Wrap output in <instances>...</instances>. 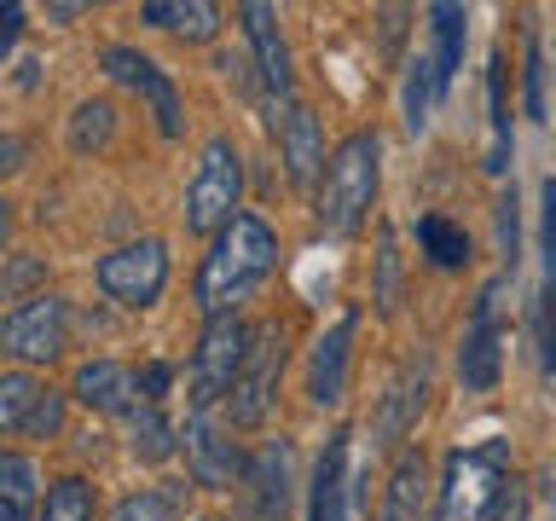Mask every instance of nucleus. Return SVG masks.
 Returning <instances> with one entry per match:
<instances>
[{
	"instance_id": "22",
	"label": "nucleus",
	"mask_w": 556,
	"mask_h": 521,
	"mask_svg": "<svg viewBox=\"0 0 556 521\" xmlns=\"http://www.w3.org/2000/svg\"><path fill=\"white\" fill-rule=\"evenodd\" d=\"M429 59L434 69H441V81L452 87V76L464 69V41H469V12L458 7V0H434L429 7Z\"/></svg>"
},
{
	"instance_id": "31",
	"label": "nucleus",
	"mask_w": 556,
	"mask_h": 521,
	"mask_svg": "<svg viewBox=\"0 0 556 521\" xmlns=\"http://www.w3.org/2000/svg\"><path fill=\"white\" fill-rule=\"evenodd\" d=\"M545 41H539V29H528V41H521V111H528L533 122L551 116V99H545Z\"/></svg>"
},
{
	"instance_id": "33",
	"label": "nucleus",
	"mask_w": 556,
	"mask_h": 521,
	"mask_svg": "<svg viewBox=\"0 0 556 521\" xmlns=\"http://www.w3.org/2000/svg\"><path fill=\"white\" fill-rule=\"evenodd\" d=\"M493 220H498V260H504V272L516 278V260H521V215H516V186H510V191H498Z\"/></svg>"
},
{
	"instance_id": "28",
	"label": "nucleus",
	"mask_w": 556,
	"mask_h": 521,
	"mask_svg": "<svg viewBox=\"0 0 556 521\" xmlns=\"http://www.w3.org/2000/svg\"><path fill=\"white\" fill-rule=\"evenodd\" d=\"M64 139H70V151H76V156L104 151V145L116 139V104H111V99H81L76 111H70Z\"/></svg>"
},
{
	"instance_id": "30",
	"label": "nucleus",
	"mask_w": 556,
	"mask_h": 521,
	"mask_svg": "<svg viewBox=\"0 0 556 521\" xmlns=\"http://www.w3.org/2000/svg\"><path fill=\"white\" fill-rule=\"evenodd\" d=\"M41 389H47V382H35L24 365H12V371L0 377V429H7V434H24L35 399H41Z\"/></svg>"
},
{
	"instance_id": "29",
	"label": "nucleus",
	"mask_w": 556,
	"mask_h": 521,
	"mask_svg": "<svg viewBox=\"0 0 556 521\" xmlns=\"http://www.w3.org/2000/svg\"><path fill=\"white\" fill-rule=\"evenodd\" d=\"M93 516H99V493H93V481L64 475V481H52V486H47V498H41V521H93Z\"/></svg>"
},
{
	"instance_id": "6",
	"label": "nucleus",
	"mask_w": 556,
	"mask_h": 521,
	"mask_svg": "<svg viewBox=\"0 0 556 521\" xmlns=\"http://www.w3.org/2000/svg\"><path fill=\"white\" fill-rule=\"evenodd\" d=\"M285 365H290V336H285V325L267 319V325H255V336H250V359H243V371L232 382V399H226V423L232 429H261L267 423V411H273V399H278V382H285Z\"/></svg>"
},
{
	"instance_id": "39",
	"label": "nucleus",
	"mask_w": 556,
	"mask_h": 521,
	"mask_svg": "<svg viewBox=\"0 0 556 521\" xmlns=\"http://www.w3.org/2000/svg\"><path fill=\"white\" fill-rule=\"evenodd\" d=\"M0 168H7V174H17V168H24V139H17V134H7V139H0Z\"/></svg>"
},
{
	"instance_id": "15",
	"label": "nucleus",
	"mask_w": 556,
	"mask_h": 521,
	"mask_svg": "<svg viewBox=\"0 0 556 521\" xmlns=\"http://www.w3.org/2000/svg\"><path fill=\"white\" fill-rule=\"evenodd\" d=\"M70 394L99 417H128L139 406V371L122 359H81L70 377Z\"/></svg>"
},
{
	"instance_id": "21",
	"label": "nucleus",
	"mask_w": 556,
	"mask_h": 521,
	"mask_svg": "<svg viewBox=\"0 0 556 521\" xmlns=\"http://www.w3.org/2000/svg\"><path fill=\"white\" fill-rule=\"evenodd\" d=\"M441 93H446V81H441V69H434V59H429V52H412V59H406V81H400V122H406L412 139L429 134L434 111H441Z\"/></svg>"
},
{
	"instance_id": "37",
	"label": "nucleus",
	"mask_w": 556,
	"mask_h": 521,
	"mask_svg": "<svg viewBox=\"0 0 556 521\" xmlns=\"http://www.w3.org/2000/svg\"><path fill=\"white\" fill-rule=\"evenodd\" d=\"M17 35H24V7H7V17H0V59H12Z\"/></svg>"
},
{
	"instance_id": "18",
	"label": "nucleus",
	"mask_w": 556,
	"mask_h": 521,
	"mask_svg": "<svg viewBox=\"0 0 556 521\" xmlns=\"http://www.w3.org/2000/svg\"><path fill=\"white\" fill-rule=\"evenodd\" d=\"M424 498H429V458H424V446H400L389 481H382L377 521H424Z\"/></svg>"
},
{
	"instance_id": "32",
	"label": "nucleus",
	"mask_w": 556,
	"mask_h": 521,
	"mask_svg": "<svg viewBox=\"0 0 556 521\" xmlns=\"http://www.w3.org/2000/svg\"><path fill=\"white\" fill-rule=\"evenodd\" d=\"M371 302H377V313H394V302H400V250H394L389 226L377 232V290H371Z\"/></svg>"
},
{
	"instance_id": "43",
	"label": "nucleus",
	"mask_w": 556,
	"mask_h": 521,
	"mask_svg": "<svg viewBox=\"0 0 556 521\" xmlns=\"http://www.w3.org/2000/svg\"><path fill=\"white\" fill-rule=\"evenodd\" d=\"M198 521H220V516H198Z\"/></svg>"
},
{
	"instance_id": "20",
	"label": "nucleus",
	"mask_w": 556,
	"mask_h": 521,
	"mask_svg": "<svg viewBox=\"0 0 556 521\" xmlns=\"http://www.w3.org/2000/svg\"><path fill=\"white\" fill-rule=\"evenodd\" d=\"M348 441L354 434L337 429L313 463V481H307V521H342L348 516Z\"/></svg>"
},
{
	"instance_id": "9",
	"label": "nucleus",
	"mask_w": 556,
	"mask_h": 521,
	"mask_svg": "<svg viewBox=\"0 0 556 521\" xmlns=\"http://www.w3.org/2000/svg\"><path fill=\"white\" fill-rule=\"evenodd\" d=\"M0 347L17 359V365H52L70 347V302L64 295H29V302L7 307L0 319Z\"/></svg>"
},
{
	"instance_id": "14",
	"label": "nucleus",
	"mask_w": 556,
	"mask_h": 521,
	"mask_svg": "<svg viewBox=\"0 0 556 521\" xmlns=\"http://www.w3.org/2000/svg\"><path fill=\"white\" fill-rule=\"evenodd\" d=\"M354 336H359V307H348L330 330H319V342H313V354H307V399H313V411H337L348 399Z\"/></svg>"
},
{
	"instance_id": "41",
	"label": "nucleus",
	"mask_w": 556,
	"mask_h": 521,
	"mask_svg": "<svg viewBox=\"0 0 556 521\" xmlns=\"http://www.w3.org/2000/svg\"><path fill=\"white\" fill-rule=\"evenodd\" d=\"M35 81H41V64L24 59V69H17V87H35Z\"/></svg>"
},
{
	"instance_id": "4",
	"label": "nucleus",
	"mask_w": 556,
	"mask_h": 521,
	"mask_svg": "<svg viewBox=\"0 0 556 521\" xmlns=\"http://www.w3.org/2000/svg\"><path fill=\"white\" fill-rule=\"evenodd\" d=\"M238 198H243V156H238V145H232L226 134H215V139L203 145L198 168H191V180H186V208H180V215H186V232L215 243L226 226L243 215Z\"/></svg>"
},
{
	"instance_id": "7",
	"label": "nucleus",
	"mask_w": 556,
	"mask_h": 521,
	"mask_svg": "<svg viewBox=\"0 0 556 521\" xmlns=\"http://www.w3.org/2000/svg\"><path fill=\"white\" fill-rule=\"evenodd\" d=\"M504 290H510V272L498 267L476 290V307H469V325L458 342V382L469 394L498 389V377H504Z\"/></svg>"
},
{
	"instance_id": "42",
	"label": "nucleus",
	"mask_w": 556,
	"mask_h": 521,
	"mask_svg": "<svg viewBox=\"0 0 556 521\" xmlns=\"http://www.w3.org/2000/svg\"><path fill=\"white\" fill-rule=\"evenodd\" d=\"M551 521H556V458H551Z\"/></svg>"
},
{
	"instance_id": "8",
	"label": "nucleus",
	"mask_w": 556,
	"mask_h": 521,
	"mask_svg": "<svg viewBox=\"0 0 556 521\" xmlns=\"http://www.w3.org/2000/svg\"><path fill=\"white\" fill-rule=\"evenodd\" d=\"M180 452H186V481L203 486V493H232L243 486V469L250 458L232 441V423L215 411H191L180 423Z\"/></svg>"
},
{
	"instance_id": "35",
	"label": "nucleus",
	"mask_w": 556,
	"mask_h": 521,
	"mask_svg": "<svg viewBox=\"0 0 556 521\" xmlns=\"http://www.w3.org/2000/svg\"><path fill=\"white\" fill-rule=\"evenodd\" d=\"M35 278H47V267H41V260H35V255H12L7 260V278H0V295H7V302L17 307V302H29V284H35Z\"/></svg>"
},
{
	"instance_id": "12",
	"label": "nucleus",
	"mask_w": 556,
	"mask_h": 521,
	"mask_svg": "<svg viewBox=\"0 0 556 521\" xmlns=\"http://www.w3.org/2000/svg\"><path fill=\"white\" fill-rule=\"evenodd\" d=\"M99 64H104V76H111V81H122L128 93H139V99L151 104L156 134H163V139H180V128H186V122H180V87H174V76H168L163 64L146 59L139 47H122V41L104 47Z\"/></svg>"
},
{
	"instance_id": "10",
	"label": "nucleus",
	"mask_w": 556,
	"mask_h": 521,
	"mask_svg": "<svg viewBox=\"0 0 556 521\" xmlns=\"http://www.w3.org/2000/svg\"><path fill=\"white\" fill-rule=\"evenodd\" d=\"M99 290L116 307H156V295L168 290V243L163 238H134L116 243L111 255H99Z\"/></svg>"
},
{
	"instance_id": "25",
	"label": "nucleus",
	"mask_w": 556,
	"mask_h": 521,
	"mask_svg": "<svg viewBox=\"0 0 556 521\" xmlns=\"http://www.w3.org/2000/svg\"><path fill=\"white\" fill-rule=\"evenodd\" d=\"M417 250L429 255L434 272H464L469 267V232L446 215H424L417 220Z\"/></svg>"
},
{
	"instance_id": "26",
	"label": "nucleus",
	"mask_w": 556,
	"mask_h": 521,
	"mask_svg": "<svg viewBox=\"0 0 556 521\" xmlns=\"http://www.w3.org/2000/svg\"><path fill=\"white\" fill-rule=\"evenodd\" d=\"M35 486H41L35 458L7 452V458H0V521H41L35 516Z\"/></svg>"
},
{
	"instance_id": "38",
	"label": "nucleus",
	"mask_w": 556,
	"mask_h": 521,
	"mask_svg": "<svg viewBox=\"0 0 556 521\" xmlns=\"http://www.w3.org/2000/svg\"><path fill=\"white\" fill-rule=\"evenodd\" d=\"M493 521H528V493L510 481V493H504V504H498V516Z\"/></svg>"
},
{
	"instance_id": "27",
	"label": "nucleus",
	"mask_w": 556,
	"mask_h": 521,
	"mask_svg": "<svg viewBox=\"0 0 556 521\" xmlns=\"http://www.w3.org/2000/svg\"><path fill=\"white\" fill-rule=\"evenodd\" d=\"M191 504L186 481H163V486H139L111 510V521H180V510Z\"/></svg>"
},
{
	"instance_id": "5",
	"label": "nucleus",
	"mask_w": 556,
	"mask_h": 521,
	"mask_svg": "<svg viewBox=\"0 0 556 521\" xmlns=\"http://www.w3.org/2000/svg\"><path fill=\"white\" fill-rule=\"evenodd\" d=\"M250 336H255V325H243L238 313L203 325L198 354H191V377H186L191 382V411H226L232 382L243 371V359H250Z\"/></svg>"
},
{
	"instance_id": "3",
	"label": "nucleus",
	"mask_w": 556,
	"mask_h": 521,
	"mask_svg": "<svg viewBox=\"0 0 556 521\" xmlns=\"http://www.w3.org/2000/svg\"><path fill=\"white\" fill-rule=\"evenodd\" d=\"M504 493H510V441L458 446L441 463V486H434L429 521H493Z\"/></svg>"
},
{
	"instance_id": "16",
	"label": "nucleus",
	"mask_w": 556,
	"mask_h": 521,
	"mask_svg": "<svg viewBox=\"0 0 556 521\" xmlns=\"http://www.w3.org/2000/svg\"><path fill=\"white\" fill-rule=\"evenodd\" d=\"M278 163H285V180L302 186V191L313 180H325V168H330L325 128H319V116H313L307 104H290L285 122H278Z\"/></svg>"
},
{
	"instance_id": "2",
	"label": "nucleus",
	"mask_w": 556,
	"mask_h": 521,
	"mask_svg": "<svg viewBox=\"0 0 556 521\" xmlns=\"http://www.w3.org/2000/svg\"><path fill=\"white\" fill-rule=\"evenodd\" d=\"M377 186H382V139L371 128H359L330 151L319 198H313V226L325 238H354L377 208Z\"/></svg>"
},
{
	"instance_id": "36",
	"label": "nucleus",
	"mask_w": 556,
	"mask_h": 521,
	"mask_svg": "<svg viewBox=\"0 0 556 521\" xmlns=\"http://www.w3.org/2000/svg\"><path fill=\"white\" fill-rule=\"evenodd\" d=\"M174 389V365L168 359H151V365H139V399H151V406H163Z\"/></svg>"
},
{
	"instance_id": "40",
	"label": "nucleus",
	"mask_w": 556,
	"mask_h": 521,
	"mask_svg": "<svg viewBox=\"0 0 556 521\" xmlns=\"http://www.w3.org/2000/svg\"><path fill=\"white\" fill-rule=\"evenodd\" d=\"M87 7H76V0H64V7H47V17H52V24H70V17H81Z\"/></svg>"
},
{
	"instance_id": "34",
	"label": "nucleus",
	"mask_w": 556,
	"mask_h": 521,
	"mask_svg": "<svg viewBox=\"0 0 556 521\" xmlns=\"http://www.w3.org/2000/svg\"><path fill=\"white\" fill-rule=\"evenodd\" d=\"M64 429V394L59 389H41V399H35L29 423H24V441H52V434Z\"/></svg>"
},
{
	"instance_id": "23",
	"label": "nucleus",
	"mask_w": 556,
	"mask_h": 521,
	"mask_svg": "<svg viewBox=\"0 0 556 521\" xmlns=\"http://www.w3.org/2000/svg\"><path fill=\"white\" fill-rule=\"evenodd\" d=\"M139 17L151 29L180 35V41H215V29H220V12L208 0H151V7H139Z\"/></svg>"
},
{
	"instance_id": "1",
	"label": "nucleus",
	"mask_w": 556,
	"mask_h": 521,
	"mask_svg": "<svg viewBox=\"0 0 556 521\" xmlns=\"http://www.w3.org/2000/svg\"><path fill=\"white\" fill-rule=\"evenodd\" d=\"M278 267V232L261 215H243L226 226V232L208 243V255H203V267H198V313L203 319H226V313H238L250 295L273 278Z\"/></svg>"
},
{
	"instance_id": "19",
	"label": "nucleus",
	"mask_w": 556,
	"mask_h": 521,
	"mask_svg": "<svg viewBox=\"0 0 556 521\" xmlns=\"http://www.w3.org/2000/svg\"><path fill=\"white\" fill-rule=\"evenodd\" d=\"M516 156V128H510V64L504 52L486 59V174L504 180Z\"/></svg>"
},
{
	"instance_id": "11",
	"label": "nucleus",
	"mask_w": 556,
	"mask_h": 521,
	"mask_svg": "<svg viewBox=\"0 0 556 521\" xmlns=\"http://www.w3.org/2000/svg\"><path fill=\"white\" fill-rule=\"evenodd\" d=\"M238 17H243V41H250V59H255V69H261V104H267V122H273V134H278V111H290V87H295V76H290V47H285V29H278V12L267 7V0H243L238 7Z\"/></svg>"
},
{
	"instance_id": "13",
	"label": "nucleus",
	"mask_w": 556,
	"mask_h": 521,
	"mask_svg": "<svg viewBox=\"0 0 556 521\" xmlns=\"http://www.w3.org/2000/svg\"><path fill=\"white\" fill-rule=\"evenodd\" d=\"M295 493V446L278 434L243 469V521H285Z\"/></svg>"
},
{
	"instance_id": "24",
	"label": "nucleus",
	"mask_w": 556,
	"mask_h": 521,
	"mask_svg": "<svg viewBox=\"0 0 556 521\" xmlns=\"http://www.w3.org/2000/svg\"><path fill=\"white\" fill-rule=\"evenodd\" d=\"M128 452L139 463H168L174 452H180V429L168 423L163 406H151V399H139L128 411Z\"/></svg>"
},
{
	"instance_id": "17",
	"label": "nucleus",
	"mask_w": 556,
	"mask_h": 521,
	"mask_svg": "<svg viewBox=\"0 0 556 521\" xmlns=\"http://www.w3.org/2000/svg\"><path fill=\"white\" fill-rule=\"evenodd\" d=\"M429 406V354H417L406 371H400L389 382V394H382V406H377V446H400L406 434L417 429V417H424Z\"/></svg>"
}]
</instances>
